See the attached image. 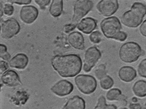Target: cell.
Instances as JSON below:
<instances>
[{"instance_id":"74e56055","label":"cell","mask_w":146,"mask_h":109,"mask_svg":"<svg viewBox=\"0 0 146 109\" xmlns=\"http://www.w3.org/2000/svg\"><path fill=\"white\" fill-rule=\"evenodd\" d=\"M119 109H127V108L124 107H122Z\"/></svg>"},{"instance_id":"44dd1931","label":"cell","mask_w":146,"mask_h":109,"mask_svg":"<svg viewBox=\"0 0 146 109\" xmlns=\"http://www.w3.org/2000/svg\"><path fill=\"white\" fill-rule=\"evenodd\" d=\"M100 85L104 90H108L111 88L114 84L112 78L108 75H106L100 80Z\"/></svg>"},{"instance_id":"83f0119b","label":"cell","mask_w":146,"mask_h":109,"mask_svg":"<svg viewBox=\"0 0 146 109\" xmlns=\"http://www.w3.org/2000/svg\"><path fill=\"white\" fill-rule=\"evenodd\" d=\"M35 3L39 6L41 9H44L50 3V0H35Z\"/></svg>"},{"instance_id":"8d00e7d4","label":"cell","mask_w":146,"mask_h":109,"mask_svg":"<svg viewBox=\"0 0 146 109\" xmlns=\"http://www.w3.org/2000/svg\"><path fill=\"white\" fill-rule=\"evenodd\" d=\"M131 100L133 102L136 103L137 102L138 99L137 98L134 97L132 98Z\"/></svg>"},{"instance_id":"1f68e13d","label":"cell","mask_w":146,"mask_h":109,"mask_svg":"<svg viewBox=\"0 0 146 109\" xmlns=\"http://www.w3.org/2000/svg\"><path fill=\"white\" fill-rule=\"evenodd\" d=\"M129 109H141L142 107L139 103H130L129 106Z\"/></svg>"},{"instance_id":"7c38bea8","label":"cell","mask_w":146,"mask_h":109,"mask_svg":"<svg viewBox=\"0 0 146 109\" xmlns=\"http://www.w3.org/2000/svg\"><path fill=\"white\" fill-rule=\"evenodd\" d=\"M1 80L4 84L9 87L17 86L21 83L18 74L13 70H8L4 72L1 76Z\"/></svg>"},{"instance_id":"ac0fdd59","label":"cell","mask_w":146,"mask_h":109,"mask_svg":"<svg viewBox=\"0 0 146 109\" xmlns=\"http://www.w3.org/2000/svg\"><path fill=\"white\" fill-rule=\"evenodd\" d=\"M132 90L135 95L139 97L146 96V81L139 80L134 84Z\"/></svg>"},{"instance_id":"7a4b0ae2","label":"cell","mask_w":146,"mask_h":109,"mask_svg":"<svg viewBox=\"0 0 146 109\" xmlns=\"http://www.w3.org/2000/svg\"><path fill=\"white\" fill-rule=\"evenodd\" d=\"M142 53L141 47L137 43L129 41L121 46L119 51V56L123 62L131 63L136 61Z\"/></svg>"},{"instance_id":"cb8c5ba5","label":"cell","mask_w":146,"mask_h":109,"mask_svg":"<svg viewBox=\"0 0 146 109\" xmlns=\"http://www.w3.org/2000/svg\"><path fill=\"white\" fill-rule=\"evenodd\" d=\"M138 72L140 76L146 78V58L142 60L139 64Z\"/></svg>"},{"instance_id":"3957f363","label":"cell","mask_w":146,"mask_h":109,"mask_svg":"<svg viewBox=\"0 0 146 109\" xmlns=\"http://www.w3.org/2000/svg\"><path fill=\"white\" fill-rule=\"evenodd\" d=\"M101 30L107 38L116 40L121 32V23L117 17L112 16L104 19L100 24Z\"/></svg>"},{"instance_id":"4316f807","label":"cell","mask_w":146,"mask_h":109,"mask_svg":"<svg viewBox=\"0 0 146 109\" xmlns=\"http://www.w3.org/2000/svg\"><path fill=\"white\" fill-rule=\"evenodd\" d=\"M7 1L11 3H15L19 5H27L30 3L32 1L31 0H8Z\"/></svg>"},{"instance_id":"d590c367","label":"cell","mask_w":146,"mask_h":109,"mask_svg":"<svg viewBox=\"0 0 146 109\" xmlns=\"http://www.w3.org/2000/svg\"><path fill=\"white\" fill-rule=\"evenodd\" d=\"M0 15L1 17L3 15V7H2L1 3H0Z\"/></svg>"},{"instance_id":"5bb4252c","label":"cell","mask_w":146,"mask_h":109,"mask_svg":"<svg viewBox=\"0 0 146 109\" xmlns=\"http://www.w3.org/2000/svg\"><path fill=\"white\" fill-rule=\"evenodd\" d=\"M68 40L70 45L74 48L83 50L85 48L84 40L82 34L78 31H74L68 35Z\"/></svg>"},{"instance_id":"5b68a950","label":"cell","mask_w":146,"mask_h":109,"mask_svg":"<svg viewBox=\"0 0 146 109\" xmlns=\"http://www.w3.org/2000/svg\"><path fill=\"white\" fill-rule=\"evenodd\" d=\"M75 83L79 90L83 93L89 94L96 90L97 82L95 78L89 75L81 74L75 78Z\"/></svg>"},{"instance_id":"7402d4cb","label":"cell","mask_w":146,"mask_h":109,"mask_svg":"<svg viewBox=\"0 0 146 109\" xmlns=\"http://www.w3.org/2000/svg\"><path fill=\"white\" fill-rule=\"evenodd\" d=\"M96 77L100 80L106 75L107 71L106 65L103 64L98 65L94 70Z\"/></svg>"},{"instance_id":"30bf717a","label":"cell","mask_w":146,"mask_h":109,"mask_svg":"<svg viewBox=\"0 0 146 109\" xmlns=\"http://www.w3.org/2000/svg\"><path fill=\"white\" fill-rule=\"evenodd\" d=\"M38 15L37 9L31 5L22 7L20 13L21 19L24 23L27 24L33 23L37 18Z\"/></svg>"},{"instance_id":"9c48e42d","label":"cell","mask_w":146,"mask_h":109,"mask_svg":"<svg viewBox=\"0 0 146 109\" xmlns=\"http://www.w3.org/2000/svg\"><path fill=\"white\" fill-rule=\"evenodd\" d=\"M119 8L116 0H103L97 4L96 8L99 12L104 17H109L114 14Z\"/></svg>"},{"instance_id":"e0dca14e","label":"cell","mask_w":146,"mask_h":109,"mask_svg":"<svg viewBox=\"0 0 146 109\" xmlns=\"http://www.w3.org/2000/svg\"><path fill=\"white\" fill-rule=\"evenodd\" d=\"M86 103L82 97L76 95L69 98L64 106L63 109H85Z\"/></svg>"},{"instance_id":"d6a6232c","label":"cell","mask_w":146,"mask_h":109,"mask_svg":"<svg viewBox=\"0 0 146 109\" xmlns=\"http://www.w3.org/2000/svg\"><path fill=\"white\" fill-rule=\"evenodd\" d=\"M0 57L2 59L6 61H8L11 58V55L8 52L2 54L0 55Z\"/></svg>"},{"instance_id":"277c9868","label":"cell","mask_w":146,"mask_h":109,"mask_svg":"<svg viewBox=\"0 0 146 109\" xmlns=\"http://www.w3.org/2000/svg\"><path fill=\"white\" fill-rule=\"evenodd\" d=\"M146 15V13L131 6L130 9L125 12L122 15L121 22L127 27L136 28L141 24Z\"/></svg>"},{"instance_id":"52a82bcc","label":"cell","mask_w":146,"mask_h":109,"mask_svg":"<svg viewBox=\"0 0 146 109\" xmlns=\"http://www.w3.org/2000/svg\"><path fill=\"white\" fill-rule=\"evenodd\" d=\"M20 29V24L15 19L13 18L8 19L1 23V36L5 39H11L18 34Z\"/></svg>"},{"instance_id":"2e32d148","label":"cell","mask_w":146,"mask_h":109,"mask_svg":"<svg viewBox=\"0 0 146 109\" xmlns=\"http://www.w3.org/2000/svg\"><path fill=\"white\" fill-rule=\"evenodd\" d=\"M29 62L28 56L25 54L20 53L17 54L9 61L11 67L19 69L26 68Z\"/></svg>"},{"instance_id":"ab89813d","label":"cell","mask_w":146,"mask_h":109,"mask_svg":"<svg viewBox=\"0 0 146 109\" xmlns=\"http://www.w3.org/2000/svg\"><path fill=\"white\" fill-rule=\"evenodd\" d=\"M145 51H146V45H145Z\"/></svg>"},{"instance_id":"6da1fadb","label":"cell","mask_w":146,"mask_h":109,"mask_svg":"<svg viewBox=\"0 0 146 109\" xmlns=\"http://www.w3.org/2000/svg\"><path fill=\"white\" fill-rule=\"evenodd\" d=\"M52 66L61 76L72 77L81 71L82 62L80 57L75 54L56 55L52 58Z\"/></svg>"},{"instance_id":"e575fe53","label":"cell","mask_w":146,"mask_h":109,"mask_svg":"<svg viewBox=\"0 0 146 109\" xmlns=\"http://www.w3.org/2000/svg\"><path fill=\"white\" fill-rule=\"evenodd\" d=\"M108 109H117V106L113 104H109L107 105Z\"/></svg>"},{"instance_id":"d6986e66","label":"cell","mask_w":146,"mask_h":109,"mask_svg":"<svg viewBox=\"0 0 146 109\" xmlns=\"http://www.w3.org/2000/svg\"><path fill=\"white\" fill-rule=\"evenodd\" d=\"M63 9V1L53 0L50 5L49 11L50 14L54 17H57L61 14Z\"/></svg>"},{"instance_id":"f1b7e54d","label":"cell","mask_w":146,"mask_h":109,"mask_svg":"<svg viewBox=\"0 0 146 109\" xmlns=\"http://www.w3.org/2000/svg\"><path fill=\"white\" fill-rule=\"evenodd\" d=\"M139 30L141 35L146 37V19L145 20L141 25Z\"/></svg>"},{"instance_id":"9a60e30c","label":"cell","mask_w":146,"mask_h":109,"mask_svg":"<svg viewBox=\"0 0 146 109\" xmlns=\"http://www.w3.org/2000/svg\"><path fill=\"white\" fill-rule=\"evenodd\" d=\"M118 76L122 81L129 82L133 81L137 76L136 70L133 67L124 66L121 67L118 72Z\"/></svg>"},{"instance_id":"ba28073f","label":"cell","mask_w":146,"mask_h":109,"mask_svg":"<svg viewBox=\"0 0 146 109\" xmlns=\"http://www.w3.org/2000/svg\"><path fill=\"white\" fill-rule=\"evenodd\" d=\"M102 56L100 51L96 47H92L86 51L84 56L83 69L88 72L90 71Z\"/></svg>"},{"instance_id":"d4e9b609","label":"cell","mask_w":146,"mask_h":109,"mask_svg":"<svg viewBox=\"0 0 146 109\" xmlns=\"http://www.w3.org/2000/svg\"><path fill=\"white\" fill-rule=\"evenodd\" d=\"M107 105L105 98L101 96L98 98L96 106L93 109H108Z\"/></svg>"},{"instance_id":"8fae6325","label":"cell","mask_w":146,"mask_h":109,"mask_svg":"<svg viewBox=\"0 0 146 109\" xmlns=\"http://www.w3.org/2000/svg\"><path fill=\"white\" fill-rule=\"evenodd\" d=\"M73 89V85L71 82L66 80H62L55 84L51 90L56 95L62 97L70 94Z\"/></svg>"},{"instance_id":"603a6c76","label":"cell","mask_w":146,"mask_h":109,"mask_svg":"<svg viewBox=\"0 0 146 109\" xmlns=\"http://www.w3.org/2000/svg\"><path fill=\"white\" fill-rule=\"evenodd\" d=\"M89 38L91 42L94 43L98 44L101 41L102 36L101 33L100 31H95L93 32L90 35Z\"/></svg>"},{"instance_id":"f546056e","label":"cell","mask_w":146,"mask_h":109,"mask_svg":"<svg viewBox=\"0 0 146 109\" xmlns=\"http://www.w3.org/2000/svg\"><path fill=\"white\" fill-rule=\"evenodd\" d=\"M8 64L7 62L3 60L0 61V72L3 73L8 68Z\"/></svg>"},{"instance_id":"484cf974","label":"cell","mask_w":146,"mask_h":109,"mask_svg":"<svg viewBox=\"0 0 146 109\" xmlns=\"http://www.w3.org/2000/svg\"><path fill=\"white\" fill-rule=\"evenodd\" d=\"M3 9L4 13L8 16L12 15L14 12V8L13 6L10 4H5Z\"/></svg>"},{"instance_id":"8992f818","label":"cell","mask_w":146,"mask_h":109,"mask_svg":"<svg viewBox=\"0 0 146 109\" xmlns=\"http://www.w3.org/2000/svg\"><path fill=\"white\" fill-rule=\"evenodd\" d=\"M93 3L91 0H78L74 2L72 23L77 25L78 22L92 9Z\"/></svg>"},{"instance_id":"ffe728a7","label":"cell","mask_w":146,"mask_h":109,"mask_svg":"<svg viewBox=\"0 0 146 109\" xmlns=\"http://www.w3.org/2000/svg\"><path fill=\"white\" fill-rule=\"evenodd\" d=\"M107 99L110 101H119L126 99V97L122 94L121 91L117 88H113L110 90L106 94Z\"/></svg>"},{"instance_id":"f35d334b","label":"cell","mask_w":146,"mask_h":109,"mask_svg":"<svg viewBox=\"0 0 146 109\" xmlns=\"http://www.w3.org/2000/svg\"><path fill=\"white\" fill-rule=\"evenodd\" d=\"M144 107V109H146V103Z\"/></svg>"},{"instance_id":"4fadbf2b","label":"cell","mask_w":146,"mask_h":109,"mask_svg":"<svg viewBox=\"0 0 146 109\" xmlns=\"http://www.w3.org/2000/svg\"><path fill=\"white\" fill-rule=\"evenodd\" d=\"M97 21L95 19L87 17L82 19L77 25V28L80 31L86 34L92 33L96 28Z\"/></svg>"},{"instance_id":"836d02e7","label":"cell","mask_w":146,"mask_h":109,"mask_svg":"<svg viewBox=\"0 0 146 109\" xmlns=\"http://www.w3.org/2000/svg\"><path fill=\"white\" fill-rule=\"evenodd\" d=\"M7 47L4 45L0 44V55L2 54L7 52Z\"/></svg>"},{"instance_id":"4dcf8cb0","label":"cell","mask_w":146,"mask_h":109,"mask_svg":"<svg viewBox=\"0 0 146 109\" xmlns=\"http://www.w3.org/2000/svg\"><path fill=\"white\" fill-rule=\"evenodd\" d=\"M77 25L71 23L66 25L64 28V31L66 33H68L73 30Z\"/></svg>"}]
</instances>
